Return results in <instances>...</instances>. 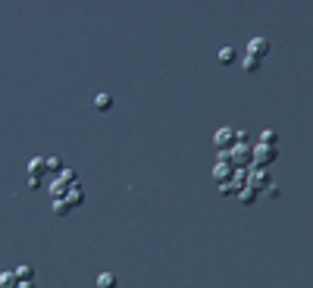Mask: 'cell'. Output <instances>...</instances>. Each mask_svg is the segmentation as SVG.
<instances>
[{
	"label": "cell",
	"mask_w": 313,
	"mask_h": 288,
	"mask_svg": "<svg viewBox=\"0 0 313 288\" xmlns=\"http://www.w3.org/2000/svg\"><path fill=\"white\" fill-rule=\"evenodd\" d=\"M232 173H235V166L229 160V154H219V163L213 166V178L222 185V182H232Z\"/></svg>",
	"instance_id": "3"
},
{
	"label": "cell",
	"mask_w": 313,
	"mask_h": 288,
	"mask_svg": "<svg viewBox=\"0 0 313 288\" xmlns=\"http://www.w3.org/2000/svg\"><path fill=\"white\" fill-rule=\"evenodd\" d=\"M53 213H56V216H69V213H72V207L66 204V197H63V201H53Z\"/></svg>",
	"instance_id": "17"
},
{
	"label": "cell",
	"mask_w": 313,
	"mask_h": 288,
	"mask_svg": "<svg viewBox=\"0 0 313 288\" xmlns=\"http://www.w3.org/2000/svg\"><path fill=\"white\" fill-rule=\"evenodd\" d=\"M47 173H63V160H60V157H47Z\"/></svg>",
	"instance_id": "19"
},
{
	"label": "cell",
	"mask_w": 313,
	"mask_h": 288,
	"mask_svg": "<svg viewBox=\"0 0 313 288\" xmlns=\"http://www.w3.org/2000/svg\"><path fill=\"white\" fill-rule=\"evenodd\" d=\"M19 288H38L35 282H19Z\"/></svg>",
	"instance_id": "24"
},
{
	"label": "cell",
	"mask_w": 313,
	"mask_h": 288,
	"mask_svg": "<svg viewBox=\"0 0 313 288\" xmlns=\"http://www.w3.org/2000/svg\"><path fill=\"white\" fill-rule=\"evenodd\" d=\"M241 69H244V72H260V59L257 57H244Z\"/></svg>",
	"instance_id": "16"
},
{
	"label": "cell",
	"mask_w": 313,
	"mask_h": 288,
	"mask_svg": "<svg viewBox=\"0 0 313 288\" xmlns=\"http://www.w3.org/2000/svg\"><path fill=\"white\" fill-rule=\"evenodd\" d=\"M219 194L222 197H235V194H238V185H235V182H222L219 185Z\"/></svg>",
	"instance_id": "18"
},
{
	"label": "cell",
	"mask_w": 313,
	"mask_h": 288,
	"mask_svg": "<svg viewBox=\"0 0 313 288\" xmlns=\"http://www.w3.org/2000/svg\"><path fill=\"white\" fill-rule=\"evenodd\" d=\"M116 288H119V285H116Z\"/></svg>",
	"instance_id": "25"
},
{
	"label": "cell",
	"mask_w": 313,
	"mask_h": 288,
	"mask_svg": "<svg viewBox=\"0 0 313 288\" xmlns=\"http://www.w3.org/2000/svg\"><path fill=\"white\" fill-rule=\"evenodd\" d=\"M260 144H263V147H279V135L272 132V128H266V132L260 135Z\"/></svg>",
	"instance_id": "12"
},
{
	"label": "cell",
	"mask_w": 313,
	"mask_h": 288,
	"mask_svg": "<svg viewBox=\"0 0 313 288\" xmlns=\"http://www.w3.org/2000/svg\"><path fill=\"white\" fill-rule=\"evenodd\" d=\"M66 194H69V185L60 182V178H53V182H51V197H53V201H63Z\"/></svg>",
	"instance_id": "9"
},
{
	"label": "cell",
	"mask_w": 313,
	"mask_h": 288,
	"mask_svg": "<svg viewBox=\"0 0 313 288\" xmlns=\"http://www.w3.org/2000/svg\"><path fill=\"white\" fill-rule=\"evenodd\" d=\"M60 182H66V185H78V173L75 170H69V166H63V173H60Z\"/></svg>",
	"instance_id": "13"
},
{
	"label": "cell",
	"mask_w": 313,
	"mask_h": 288,
	"mask_svg": "<svg viewBox=\"0 0 313 288\" xmlns=\"http://www.w3.org/2000/svg\"><path fill=\"white\" fill-rule=\"evenodd\" d=\"M66 204H69L72 210L85 204V191H82V185H72V188H69V194H66Z\"/></svg>",
	"instance_id": "7"
},
{
	"label": "cell",
	"mask_w": 313,
	"mask_h": 288,
	"mask_svg": "<svg viewBox=\"0 0 313 288\" xmlns=\"http://www.w3.org/2000/svg\"><path fill=\"white\" fill-rule=\"evenodd\" d=\"M219 59H222V63H235V51H232V47H222V51H219Z\"/></svg>",
	"instance_id": "20"
},
{
	"label": "cell",
	"mask_w": 313,
	"mask_h": 288,
	"mask_svg": "<svg viewBox=\"0 0 313 288\" xmlns=\"http://www.w3.org/2000/svg\"><path fill=\"white\" fill-rule=\"evenodd\" d=\"M25 170H28V175H32V178H41L47 173V157H32Z\"/></svg>",
	"instance_id": "6"
},
{
	"label": "cell",
	"mask_w": 313,
	"mask_h": 288,
	"mask_svg": "<svg viewBox=\"0 0 313 288\" xmlns=\"http://www.w3.org/2000/svg\"><path fill=\"white\" fill-rule=\"evenodd\" d=\"M235 197H238L241 204H254L260 197V191H257V188H251V185H244V188H238V194H235Z\"/></svg>",
	"instance_id": "8"
},
{
	"label": "cell",
	"mask_w": 313,
	"mask_h": 288,
	"mask_svg": "<svg viewBox=\"0 0 313 288\" xmlns=\"http://www.w3.org/2000/svg\"><path fill=\"white\" fill-rule=\"evenodd\" d=\"M213 144L219 147V154H229L235 147V128H219V132L213 135Z\"/></svg>",
	"instance_id": "4"
},
{
	"label": "cell",
	"mask_w": 313,
	"mask_h": 288,
	"mask_svg": "<svg viewBox=\"0 0 313 288\" xmlns=\"http://www.w3.org/2000/svg\"><path fill=\"white\" fill-rule=\"evenodd\" d=\"M28 188H32V191H41V188H44V178H28Z\"/></svg>",
	"instance_id": "23"
},
{
	"label": "cell",
	"mask_w": 313,
	"mask_h": 288,
	"mask_svg": "<svg viewBox=\"0 0 313 288\" xmlns=\"http://www.w3.org/2000/svg\"><path fill=\"white\" fill-rule=\"evenodd\" d=\"M0 288H19L16 273H0Z\"/></svg>",
	"instance_id": "15"
},
{
	"label": "cell",
	"mask_w": 313,
	"mask_h": 288,
	"mask_svg": "<svg viewBox=\"0 0 313 288\" xmlns=\"http://www.w3.org/2000/svg\"><path fill=\"white\" fill-rule=\"evenodd\" d=\"M276 157H279V147H263V144H257V147H254V163L251 166H257V170H269V166L276 163Z\"/></svg>",
	"instance_id": "1"
},
{
	"label": "cell",
	"mask_w": 313,
	"mask_h": 288,
	"mask_svg": "<svg viewBox=\"0 0 313 288\" xmlns=\"http://www.w3.org/2000/svg\"><path fill=\"white\" fill-rule=\"evenodd\" d=\"M229 160L235 170H248V166L254 163V147H244V144H235L229 151Z\"/></svg>",
	"instance_id": "2"
},
{
	"label": "cell",
	"mask_w": 313,
	"mask_h": 288,
	"mask_svg": "<svg viewBox=\"0 0 313 288\" xmlns=\"http://www.w3.org/2000/svg\"><path fill=\"white\" fill-rule=\"evenodd\" d=\"M94 107H97L101 113L113 110V97H110V94H97V97H94Z\"/></svg>",
	"instance_id": "11"
},
{
	"label": "cell",
	"mask_w": 313,
	"mask_h": 288,
	"mask_svg": "<svg viewBox=\"0 0 313 288\" xmlns=\"http://www.w3.org/2000/svg\"><path fill=\"white\" fill-rule=\"evenodd\" d=\"M263 194H266V197H272V201H276V197H279L282 191H279V185H276V182H272V185H269V188H266V191H263Z\"/></svg>",
	"instance_id": "22"
},
{
	"label": "cell",
	"mask_w": 313,
	"mask_h": 288,
	"mask_svg": "<svg viewBox=\"0 0 313 288\" xmlns=\"http://www.w3.org/2000/svg\"><path fill=\"white\" fill-rule=\"evenodd\" d=\"M97 288H116V276L113 273H101L97 276Z\"/></svg>",
	"instance_id": "14"
},
{
	"label": "cell",
	"mask_w": 313,
	"mask_h": 288,
	"mask_svg": "<svg viewBox=\"0 0 313 288\" xmlns=\"http://www.w3.org/2000/svg\"><path fill=\"white\" fill-rule=\"evenodd\" d=\"M266 54H269V41H266V38H251V41H248V57L263 59Z\"/></svg>",
	"instance_id": "5"
},
{
	"label": "cell",
	"mask_w": 313,
	"mask_h": 288,
	"mask_svg": "<svg viewBox=\"0 0 313 288\" xmlns=\"http://www.w3.org/2000/svg\"><path fill=\"white\" fill-rule=\"evenodd\" d=\"M16 279L19 282H35V266H16Z\"/></svg>",
	"instance_id": "10"
},
{
	"label": "cell",
	"mask_w": 313,
	"mask_h": 288,
	"mask_svg": "<svg viewBox=\"0 0 313 288\" xmlns=\"http://www.w3.org/2000/svg\"><path fill=\"white\" fill-rule=\"evenodd\" d=\"M235 144H244V147H251V135H248V132H235Z\"/></svg>",
	"instance_id": "21"
}]
</instances>
